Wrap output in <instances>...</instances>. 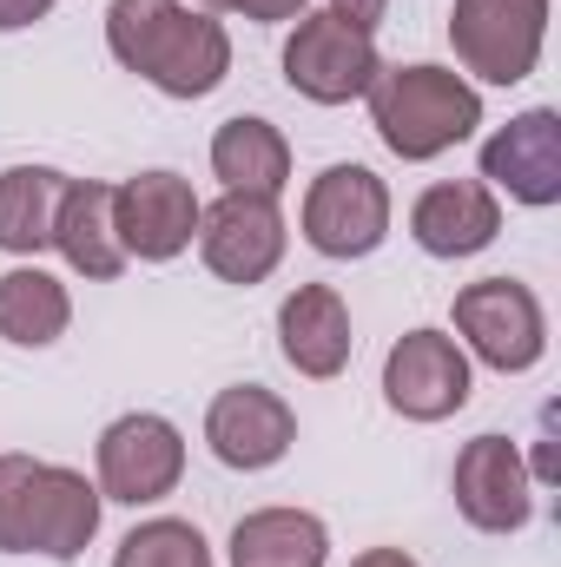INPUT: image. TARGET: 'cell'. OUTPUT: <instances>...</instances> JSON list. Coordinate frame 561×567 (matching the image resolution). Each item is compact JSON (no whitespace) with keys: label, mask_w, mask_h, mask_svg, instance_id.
Here are the masks:
<instances>
[{"label":"cell","mask_w":561,"mask_h":567,"mask_svg":"<svg viewBox=\"0 0 561 567\" xmlns=\"http://www.w3.org/2000/svg\"><path fill=\"white\" fill-rule=\"evenodd\" d=\"M106 47L126 73H140L165 100H205L232 73V33L185 0H113Z\"/></svg>","instance_id":"obj_1"},{"label":"cell","mask_w":561,"mask_h":567,"mask_svg":"<svg viewBox=\"0 0 561 567\" xmlns=\"http://www.w3.org/2000/svg\"><path fill=\"white\" fill-rule=\"evenodd\" d=\"M100 482H86L67 462L40 455H0V555H47L80 561L100 535Z\"/></svg>","instance_id":"obj_2"},{"label":"cell","mask_w":561,"mask_h":567,"mask_svg":"<svg viewBox=\"0 0 561 567\" xmlns=\"http://www.w3.org/2000/svg\"><path fill=\"white\" fill-rule=\"evenodd\" d=\"M364 100H370L377 140L390 145L397 158H410V165L442 158L449 145H462L482 126V93H476L456 66H429V60L384 66Z\"/></svg>","instance_id":"obj_3"},{"label":"cell","mask_w":561,"mask_h":567,"mask_svg":"<svg viewBox=\"0 0 561 567\" xmlns=\"http://www.w3.org/2000/svg\"><path fill=\"white\" fill-rule=\"evenodd\" d=\"M449 47L482 86H522L549 47V0H456Z\"/></svg>","instance_id":"obj_4"},{"label":"cell","mask_w":561,"mask_h":567,"mask_svg":"<svg viewBox=\"0 0 561 567\" xmlns=\"http://www.w3.org/2000/svg\"><path fill=\"white\" fill-rule=\"evenodd\" d=\"M456 337L469 343L476 363L502 370V377H522L549 357V317H542V297L516 278H482L456 290Z\"/></svg>","instance_id":"obj_5"},{"label":"cell","mask_w":561,"mask_h":567,"mask_svg":"<svg viewBox=\"0 0 561 567\" xmlns=\"http://www.w3.org/2000/svg\"><path fill=\"white\" fill-rule=\"evenodd\" d=\"M377 73H384L377 33L337 20L330 7L324 13H297V33L284 40V80H290V93H304L310 106H350V100L370 93Z\"/></svg>","instance_id":"obj_6"},{"label":"cell","mask_w":561,"mask_h":567,"mask_svg":"<svg viewBox=\"0 0 561 567\" xmlns=\"http://www.w3.org/2000/svg\"><path fill=\"white\" fill-rule=\"evenodd\" d=\"M390 238V185L370 165H324L304 192V245L324 258H370Z\"/></svg>","instance_id":"obj_7"},{"label":"cell","mask_w":561,"mask_h":567,"mask_svg":"<svg viewBox=\"0 0 561 567\" xmlns=\"http://www.w3.org/2000/svg\"><path fill=\"white\" fill-rule=\"evenodd\" d=\"M469 350L449 330H410L384 357V403L404 423H449L456 410H469Z\"/></svg>","instance_id":"obj_8"},{"label":"cell","mask_w":561,"mask_h":567,"mask_svg":"<svg viewBox=\"0 0 561 567\" xmlns=\"http://www.w3.org/2000/svg\"><path fill=\"white\" fill-rule=\"evenodd\" d=\"M93 455H100V495L126 502V508L165 502L178 488V475H185V435H178V423H165L152 410H133V416L106 423Z\"/></svg>","instance_id":"obj_9"},{"label":"cell","mask_w":561,"mask_h":567,"mask_svg":"<svg viewBox=\"0 0 561 567\" xmlns=\"http://www.w3.org/2000/svg\"><path fill=\"white\" fill-rule=\"evenodd\" d=\"M284 245H290V231H284L278 198L225 192L218 205L198 212V251L218 284H265L284 265Z\"/></svg>","instance_id":"obj_10"},{"label":"cell","mask_w":561,"mask_h":567,"mask_svg":"<svg viewBox=\"0 0 561 567\" xmlns=\"http://www.w3.org/2000/svg\"><path fill=\"white\" fill-rule=\"evenodd\" d=\"M198 192L178 172H140L126 185H113V231L120 251L140 265H172L178 251H192L198 238Z\"/></svg>","instance_id":"obj_11"},{"label":"cell","mask_w":561,"mask_h":567,"mask_svg":"<svg viewBox=\"0 0 561 567\" xmlns=\"http://www.w3.org/2000/svg\"><path fill=\"white\" fill-rule=\"evenodd\" d=\"M449 488H456V515L469 528H482V535H516L536 515V482H529V462H522V449L509 435L462 442Z\"/></svg>","instance_id":"obj_12"},{"label":"cell","mask_w":561,"mask_h":567,"mask_svg":"<svg viewBox=\"0 0 561 567\" xmlns=\"http://www.w3.org/2000/svg\"><path fill=\"white\" fill-rule=\"evenodd\" d=\"M482 185L509 192L529 212L561 205V113L555 106H529L509 126H496L482 140Z\"/></svg>","instance_id":"obj_13"},{"label":"cell","mask_w":561,"mask_h":567,"mask_svg":"<svg viewBox=\"0 0 561 567\" xmlns=\"http://www.w3.org/2000/svg\"><path fill=\"white\" fill-rule=\"evenodd\" d=\"M205 442H212V455H218L225 468L258 475V468H272V462L290 455L297 416H290V403H284L278 390H265V383H232V390H218L212 410H205Z\"/></svg>","instance_id":"obj_14"},{"label":"cell","mask_w":561,"mask_h":567,"mask_svg":"<svg viewBox=\"0 0 561 567\" xmlns=\"http://www.w3.org/2000/svg\"><path fill=\"white\" fill-rule=\"evenodd\" d=\"M278 350H284V363H290L297 377H310V383L344 377V370H350V350H357V337H350V303H344L330 284H297L278 303Z\"/></svg>","instance_id":"obj_15"},{"label":"cell","mask_w":561,"mask_h":567,"mask_svg":"<svg viewBox=\"0 0 561 567\" xmlns=\"http://www.w3.org/2000/svg\"><path fill=\"white\" fill-rule=\"evenodd\" d=\"M496 231H502V205L482 178H442L410 205V238L429 258H476L496 245Z\"/></svg>","instance_id":"obj_16"},{"label":"cell","mask_w":561,"mask_h":567,"mask_svg":"<svg viewBox=\"0 0 561 567\" xmlns=\"http://www.w3.org/2000/svg\"><path fill=\"white\" fill-rule=\"evenodd\" d=\"M53 251L93 284H113L133 265L120 251V231H113V185L106 178H67L60 212H53Z\"/></svg>","instance_id":"obj_17"},{"label":"cell","mask_w":561,"mask_h":567,"mask_svg":"<svg viewBox=\"0 0 561 567\" xmlns=\"http://www.w3.org/2000/svg\"><path fill=\"white\" fill-rule=\"evenodd\" d=\"M212 172L225 178V192H258V198H278L290 185V140H284L272 120L258 113H238L212 133Z\"/></svg>","instance_id":"obj_18"},{"label":"cell","mask_w":561,"mask_h":567,"mask_svg":"<svg viewBox=\"0 0 561 567\" xmlns=\"http://www.w3.org/2000/svg\"><path fill=\"white\" fill-rule=\"evenodd\" d=\"M330 528L310 508H258L232 528V567H324Z\"/></svg>","instance_id":"obj_19"},{"label":"cell","mask_w":561,"mask_h":567,"mask_svg":"<svg viewBox=\"0 0 561 567\" xmlns=\"http://www.w3.org/2000/svg\"><path fill=\"white\" fill-rule=\"evenodd\" d=\"M67 323H73V297L53 271H40V265L0 271V337L13 350H47L67 337Z\"/></svg>","instance_id":"obj_20"},{"label":"cell","mask_w":561,"mask_h":567,"mask_svg":"<svg viewBox=\"0 0 561 567\" xmlns=\"http://www.w3.org/2000/svg\"><path fill=\"white\" fill-rule=\"evenodd\" d=\"M60 192H67V172H53V165H7L0 172V251L40 258L53 245Z\"/></svg>","instance_id":"obj_21"},{"label":"cell","mask_w":561,"mask_h":567,"mask_svg":"<svg viewBox=\"0 0 561 567\" xmlns=\"http://www.w3.org/2000/svg\"><path fill=\"white\" fill-rule=\"evenodd\" d=\"M113 567H212V548L192 522L178 515H152L140 522L120 548H113Z\"/></svg>","instance_id":"obj_22"},{"label":"cell","mask_w":561,"mask_h":567,"mask_svg":"<svg viewBox=\"0 0 561 567\" xmlns=\"http://www.w3.org/2000/svg\"><path fill=\"white\" fill-rule=\"evenodd\" d=\"M561 468H555V410H542V435H536V468H529V482L536 488H549Z\"/></svg>","instance_id":"obj_23"},{"label":"cell","mask_w":561,"mask_h":567,"mask_svg":"<svg viewBox=\"0 0 561 567\" xmlns=\"http://www.w3.org/2000/svg\"><path fill=\"white\" fill-rule=\"evenodd\" d=\"M310 0H232V13H245V20H258V27H278V20H297Z\"/></svg>","instance_id":"obj_24"},{"label":"cell","mask_w":561,"mask_h":567,"mask_svg":"<svg viewBox=\"0 0 561 567\" xmlns=\"http://www.w3.org/2000/svg\"><path fill=\"white\" fill-rule=\"evenodd\" d=\"M330 13L350 20V27H364V33H377V20L390 13V0H330Z\"/></svg>","instance_id":"obj_25"},{"label":"cell","mask_w":561,"mask_h":567,"mask_svg":"<svg viewBox=\"0 0 561 567\" xmlns=\"http://www.w3.org/2000/svg\"><path fill=\"white\" fill-rule=\"evenodd\" d=\"M47 13H53V0H0V33H20V27H33Z\"/></svg>","instance_id":"obj_26"},{"label":"cell","mask_w":561,"mask_h":567,"mask_svg":"<svg viewBox=\"0 0 561 567\" xmlns=\"http://www.w3.org/2000/svg\"><path fill=\"white\" fill-rule=\"evenodd\" d=\"M350 567H417V561H410L404 548H364V555H357Z\"/></svg>","instance_id":"obj_27"},{"label":"cell","mask_w":561,"mask_h":567,"mask_svg":"<svg viewBox=\"0 0 561 567\" xmlns=\"http://www.w3.org/2000/svg\"><path fill=\"white\" fill-rule=\"evenodd\" d=\"M192 7H198V13H225L232 0H192Z\"/></svg>","instance_id":"obj_28"}]
</instances>
